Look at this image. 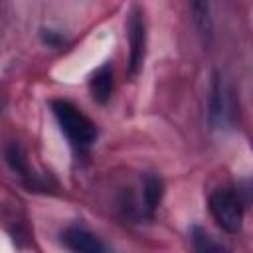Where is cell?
Returning a JSON list of instances; mask_svg holds the SVG:
<instances>
[{"instance_id": "11", "label": "cell", "mask_w": 253, "mask_h": 253, "mask_svg": "<svg viewBox=\"0 0 253 253\" xmlns=\"http://www.w3.org/2000/svg\"><path fill=\"white\" fill-rule=\"evenodd\" d=\"M42 38H43L45 43H49V45H53V47H57V45L63 43L61 34H57V32H53V30H43V32H42Z\"/></svg>"}, {"instance_id": "2", "label": "cell", "mask_w": 253, "mask_h": 253, "mask_svg": "<svg viewBox=\"0 0 253 253\" xmlns=\"http://www.w3.org/2000/svg\"><path fill=\"white\" fill-rule=\"evenodd\" d=\"M210 211L215 223L227 233H237L243 223V200L231 188H217L210 196Z\"/></svg>"}, {"instance_id": "6", "label": "cell", "mask_w": 253, "mask_h": 253, "mask_svg": "<svg viewBox=\"0 0 253 253\" xmlns=\"http://www.w3.org/2000/svg\"><path fill=\"white\" fill-rule=\"evenodd\" d=\"M227 103H225V91L221 85V79L217 73H213L211 79V89H210V111H208V119L211 128H217L219 125H223L225 115H227Z\"/></svg>"}, {"instance_id": "3", "label": "cell", "mask_w": 253, "mask_h": 253, "mask_svg": "<svg viewBox=\"0 0 253 253\" xmlns=\"http://www.w3.org/2000/svg\"><path fill=\"white\" fill-rule=\"evenodd\" d=\"M128 43H130V51H128V67L126 73L128 77H134L144 61V45H146V26H144V18L142 12L138 8L130 10L128 16Z\"/></svg>"}, {"instance_id": "8", "label": "cell", "mask_w": 253, "mask_h": 253, "mask_svg": "<svg viewBox=\"0 0 253 253\" xmlns=\"http://www.w3.org/2000/svg\"><path fill=\"white\" fill-rule=\"evenodd\" d=\"M190 241H192L194 253H229L225 245L215 241L204 227H198V225L190 229Z\"/></svg>"}, {"instance_id": "5", "label": "cell", "mask_w": 253, "mask_h": 253, "mask_svg": "<svg viewBox=\"0 0 253 253\" xmlns=\"http://www.w3.org/2000/svg\"><path fill=\"white\" fill-rule=\"evenodd\" d=\"M113 87H115V79H113V65L111 61L103 63L99 69H95L91 73V79H89V91H91V97L97 101V103H107L111 99V93H113Z\"/></svg>"}, {"instance_id": "10", "label": "cell", "mask_w": 253, "mask_h": 253, "mask_svg": "<svg viewBox=\"0 0 253 253\" xmlns=\"http://www.w3.org/2000/svg\"><path fill=\"white\" fill-rule=\"evenodd\" d=\"M192 12H194V20L198 24L200 34L204 36V40L206 38L210 40V36H211V20H210V8H208V4L196 2V4H192Z\"/></svg>"}, {"instance_id": "4", "label": "cell", "mask_w": 253, "mask_h": 253, "mask_svg": "<svg viewBox=\"0 0 253 253\" xmlns=\"http://www.w3.org/2000/svg\"><path fill=\"white\" fill-rule=\"evenodd\" d=\"M63 247L69 253H113V249L95 233L81 225H69L59 233Z\"/></svg>"}, {"instance_id": "7", "label": "cell", "mask_w": 253, "mask_h": 253, "mask_svg": "<svg viewBox=\"0 0 253 253\" xmlns=\"http://www.w3.org/2000/svg\"><path fill=\"white\" fill-rule=\"evenodd\" d=\"M164 196V182L158 174H146L142 180V202H144V211L148 217L154 215L156 208L160 206Z\"/></svg>"}, {"instance_id": "9", "label": "cell", "mask_w": 253, "mask_h": 253, "mask_svg": "<svg viewBox=\"0 0 253 253\" xmlns=\"http://www.w3.org/2000/svg\"><path fill=\"white\" fill-rule=\"evenodd\" d=\"M4 156H6L8 166H10L18 176H22V178L30 184V180H32L30 164H28V158H26V154H24L22 146H20L18 142H8V144H6V148H4Z\"/></svg>"}, {"instance_id": "1", "label": "cell", "mask_w": 253, "mask_h": 253, "mask_svg": "<svg viewBox=\"0 0 253 253\" xmlns=\"http://www.w3.org/2000/svg\"><path fill=\"white\" fill-rule=\"evenodd\" d=\"M51 111H53V117L61 128V132L65 134L67 142L71 144V148L77 154L89 152L97 140L95 123L89 117H85L73 103L63 101V99L51 101Z\"/></svg>"}]
</instances>
